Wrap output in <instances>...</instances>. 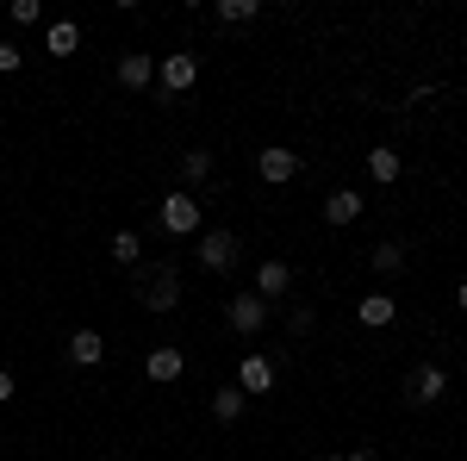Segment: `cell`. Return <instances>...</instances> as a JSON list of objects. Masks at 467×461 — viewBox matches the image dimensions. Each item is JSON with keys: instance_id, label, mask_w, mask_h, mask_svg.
Masks as SVG:
<instances>
[{"instance_id": "cell-4", "label": "cell", "mask_w": 467, "mask_h": 461, "mask_svg": "<svg viewBox=\"0 0 467 461\" xmlns=\"http://www.w3.org/2000/svg\"><path fill=\"white\" fill-rule=\"evenodd\" d=\"M200 262H206L213 275L237 268V237H231V231H200Z\"/></svg>"}, {"instance_id": "cell-2", "label": "cell", "mask_w": 467, "mask_h": 461, "mask_svg": "<svg viewBox=\"0 0 467 461\" xmlns=\"http://www.w3.org/2000/svg\"><path fill=\"white\" fill-rule=\"evenodd\" d=\"M162 231H169V237H193V231H200V200H193V194H169V200H162Z\"/></svg>"}, {"instance_id": "cell-23", "label": "cell", "mask_w": 467, "mask_h": 461, "mask_svg": "<svg viewBox=\"0 0 467 461\" xmlns=\"http://www.w3.org/2000/svg\"><path fill=\"white\" fill-rule=\"evenodd\" d=\"M19 63H26V50H19V44H0V75H13Z\"/></svg>"}, {"instance_id": "cell-21", "label": "cell", "mask_w": 467, "mask_h": 461, "mask_svg": "<svg viewBox=\"0 0 467 461\" xmlns=\"http://www.w3.org/2000/svg\"><path fill=\"white\" fill-rule=\"evenodd\" d=\"M181 175H187V181H206V175H213V156H206V150H187V156H181Z\"/></svg>"}, {"instance_id": "cell-22", "label": "cell", "mask_w": 467, "mask_h": 461, "mask_svg": "<svg viewBox=\"0 0 467 461\" xmlns=\"http://www.w3.org/2000/svg\"><path fill=\"white\" fill-rule=\"evenodd\" d=\"M6 13H13V26H37V19H44V6H37V0H13Z\"/></svg>"}, {"instance_id": "cell-26", "label": "cell", "mask_w": 467, "mask_h": 461, "mask_svg": "<svg viewBox=\"0 0 467 461\" xmlns=\"http://www.w3.org/2000/svg\"><path fill=\"white\" fill-rule=\"evenodd\" d=\"M455 306H462V312H467V281H462V287H455Z\"/></svg>"}, {"instance_id": "cell-10", "label": "cell", "mask_w": 467, "mask_h": 461, "mask_svg": "<svg viewBox=\"0 0 467 461\" xmlns=\"http://www.w3.org/2000/svg\"><path fill=\"white\" fill-rule=\"evenodd\" d=\"M181 368H187V355H181V350H150L144 355V374L156 381V387H175Z\"/></svg>"}, {"instance_id": "cell-8", "label": "cell", "mask_w": 467, "mask_h": 461, "mask_svg": "<svg viewBox=\"0 0 467 461\" xmlns=\"http://www.w3.org/2000/svg\"><path fill=\"white\" fill-rule=\"evenodd\" d=\"M255 175L275 181V187H281V181H293V175H299V150H281V143H268V150L255 156Z\"/></svg>"}, {"instance_id": "cell-14", "label": "cell", "mask_w": 467, "mask_h": 461, "mask_svg": "<svg viewBox=\"0 0 467 461\" xmlns=\"http://www.w3.org/2000/svg\"><path fill=\"white\" fill-rule=\"evenodd\" d=\"M100 355H107L100 330H75V337H69V361H75V368H100Z\"/></svg>"}, {"instance_id": "cell-11", "label": "cell", "mask_w": 467, "mask_h": 461, "mask_svg": "<svg viewBox=\"0 0 467 461\" xmlns=\"http://www.w3.org/2000/svg\"><path fill=\"white\" fill-rule=\"evenodd\" d=\"M361 206H368V200H361L356 187H337V194L324 200V218H330V225H356V218H361Z\"/></svg>"}, {"instance_id": "cell-19", "label": "cell", "mask_w": 467, "mask_h": 461, "mask_svg": "<svg viewBox=\"0 0 467 461\" xmlns=\"http://www.w3.org/2000/svg\"><path fill=\"white\" fill-rule=\"evenodd\" d=\"M255 13H262V0H218V19L224 26H250Z\"/></svg>"}, {"instance_id": "cell-5", "label": "cell", "mask_w": 467, "mask_h": 461, "mask_svg": "<svg viewBox=\"0 0 467 461\" xmlns=\"http://www.w3.org/2000/svg\"><path fill=\"white\" fill-rule=\"evenodd\" d=\"M224 319H231V330H244V337H255V330L268 324V299H255V293H237V299L224 306Z\"/></svg>"}, {"instance_id": "cell-3", "label": "cell", "mask_w": 467, "mask_h": 461, "mask_svg": "<svg viewBox=\"0 0 467 461\" xmlns=\"http://www.w3.org/2000/svg\"><path fill=\"white\" fill-rule=\"evenodd\" d=\"M156 81H162L169 94H187V88L200 81V57H193V50H175V57H162V63H156Z\"/></svg>"}, {"instance_id": "cell-18", "label": "cell", "mask_w": 467, "mask_h": 461, "mask_svg": "<svg viewBox=\"0 0 467 461\" xmlns=\"http://www.w3.org/2000/svg\"><path fill=\"white\" fill-rule=\"evenodd\" d=\"M75 44H81V26H75V19H57L44 50H50V57H75Z\"/></svg>"}, {"instance_id": "cell-9", "label": "cell", "mask_w": 467, "mask_h": 461, "mask_svg": "<svg viewBox=\"0 0 467 461\" xmlns=\"http://www.w3.org/2000/svg\"><path fill=\"white\" fill-rule=\"evenodd\" d=\"M287 293H293V268L281 262V256L255 268V299H287Z\"/></svg>"}, {"instance_id": "cell-20", "label": "cell", "mask_w": 467, "mask_h": 461, "mask_svg": "<svg viewBox=\"0 0 467 461\" xmlns=\"http://www.w3.org/2000/svg\"><path fill=\"white\" fill-rule=\"evenodd\" d=\"M368 262H374L380 275H399V268H405V249H399V244H374V256H368Z\"/></svg>"}, {"instance_id": "cell-13", "label": "cell", "mask_w": 467, "mask_h": 461, "mask_svg": "<svg viewBox=\"0 0 467 461\" xmlns=\"http://www.w3.org/2000/svg\"><path fill=\"white\" fill-rule=\"evenodd\" d=\"M244 405H250V393L237 387V381L213 393V418H218V424H237V418H244Z\"/></svg>"}, {"instance_id": "cell-6", "label": "cell", "mask_w": 467, "mask_h": 461, "mask_svg": "<svg viewBox=\"0 0 467 461\" xmlns=\"http://www.w3.org/2000/svg\"><path fill=\"white\" fill-rule=\"evenodd\" d=\"M442 393H449V374H442V368H431V361L411 368V381H405V399H411V405H436Z\"/></svg>"}, {"instance_id": "cell-24", "label": "cell", "mask_w": 467, "mask_h": 461, "mask_svg": "<svg viewBox=\"0 0 467 461\" xmlns=\"http://www.w3.org/2000/svg\"><path fill=\"white\" fill-rule=\"evenodd\" d=\"M13 393H19V387H13V374L0 368V399H13Z\"/></svg>"}, {"instance_id": "cell-17", "label": "cell", "mask_w": 467, "mask_h": 461, "mask_svg": "<svg viewBox=\"0 0 467 461\" xmlns=\"http://www.w3.org/2000/svg\"><path fill=\"white\" fill-rule=\"evenodd\" d=\"M112 262H119V268H138V262H144V237H138V231H112Z\"/></svg>"}, {"instance_id": "cell-1", "label": "cell", "mask_w": 467, "mask_h": 461, "mask_svg": "<svg viewBox=\"0 0 467 461\" xmlns=\"http://www.w3.org/2000/svg\"><path fill=\"white\" fill-rule=\"evenodd\" d=\"M138 275V299H144L150 312H175L181 299V275L169 268V262H150V268H131Z\"/></svg>"}, {"instance_id": "cell-16", "label": "cell", "mask_w": 467, "mask_h": 461, "mask_svg": "<svg viewBox=\"0 0 467 461\" xmlns=\"http://www.w3.org/2000/svg\"><path fill=\"white\" fill-rule=\"evenodd\" d=\"M150 75H156V63H150L144 50H131V57H119V81L138 94V88H150Z\"/></svg>"}, {"instance_id": "cell-25", "label": "cell", "mask_w": 467, "mask_h": 461, "mask_svg": "<svg viewBox=\"0 0 467 461\" xmlns=\"http://www.w3.org/2000/svg\"><path fill=\"white\" fill-rule=\"evenodd\" d=\"M343 461H380V456H374V449H349Z\"/></svg>"}, {"instance_id": "cell-27", "label": "cell", "mask_w": 467, "mask_h": 461, "mask_svg": "<svg viewBox=\"0 0 467 461\" xmlns=\"http://www.w3.org/2000/svg\"><path fill=\"white\" fill-rule=\"evenodd\" d=\"M318 461H343V456H318Z\"/></svg>"}, {"instance_id": "cell-15", "label": "cell", "mask_w": 467, "mask_h": 461, "mask_svg": "<svg viewBox=\"0 0 467 461\" xmlns=\"http://www.w3.org/2000/svg\"><path fill=\"white\" fill-rule=\"evenodd\" d=\"M399 169H405V162H399V150H393V143L368 150V175L380 181V187H393V181H399Z\"/></svg>"}, {"instance_id": "cell-12", "label": "cell", "mask_w": 467, "mask_h": 461, "mask_svg": "<svg viewBox=\"0 0 467 461\" xmlns=\"http://www.w3.org/2000/svg\"><path fill=\"white\" fill-rule=\"evenodd\" d=\"M356 319L368 324V330H380V324H393V319H399V299H393V293H368V299L356 306Z\"/></svg>"}, {"instance_id": "cell-7", "label": "cell", "mask_w": 467, "mask_h": 461, "mask_svg": "<svg viewBox=\"0 0 467 461\" xmlns=\"http://www.w3.org/2000/svg\"><path fill=\"white\" fill-rule=\"evenodd\" d=\"M237 387L250 393V399H262V393H275V361L250 350L244 361H237Z\"/></svg>"}]
</instances>
